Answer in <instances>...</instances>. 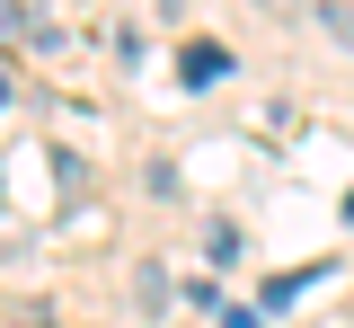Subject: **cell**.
I'll use <instances>...</instances> for the list:
<instances>
[{
  "label": "cell",
  "mask_w": 354,
  "mask_h": 328,
  "mask_svg": "<svg viewBox=\"0 0 354 328\" xmlns=\"http://www.w3.org/2000/svg\"><path fill=\"white\" fill-rule=\"evenodd\" d=\"M133 302H142V311H160V302H169V275H160V266H142V275H133Z\"/></svg>",
  "instance_id": "cell-4"
},
{
  "label": "cell",
  "mask_w": 354,
  "mask_h": 328,
  "mask_svg": "<svg viewBox=\"0 0 354 328\" xmlns=\"http://www.w3.org/2000/svg\"><path fill=\"white\" fill-rule=\"evenodd\" d=\"M266 9H301V0H266Z\"/></svg>",
  "instance_id": "cell-6"
},
{
  "label": "cell",
  "mask_w": 354,
  "mask_h": 328,
  "mask_svg": "<svg viewBox=\"0 0 354 328\" xmlns=\"http://www.w3.org/2000/svg\"><path fill=\"white\" fill-rule=\"evenodd\" d=\"M221 328H266V320H257V311H221Z\"/></svg>",
  "instance_id": "cell-5"
},
{
  "label": "cell",
  "mask_w": 354,
  "mask_h": 328,
  "mask_svg": "<svg viewBox=\"0 0 354 328\" xmlns=\"http://www.w3.org/2000/svg\"><path fill=\"white\" fill-rule=\"evenodd\" d=\"M0 107H9V71H0Z\"/></svg>",
  "instance_id": "cell-7"
},
{
  "label": "cell",
  "mask_w": 354,
  "mask_h": 328,
  "mask_svg": "<svg viewBox=\"0 0 354 328\" xmlns=\"http://www.w3.org/2000/svg\"><path fill=\"white\" fill-rule=\"evenodd\" d=\"M310 18H319V36H337V45L354 53V0H319Z\"/></svg>",
  "instance_id": "cell-2"
},
{
  "label": "cell",
  "mask_w": 354,
  "mask_h": 328,
  "mask_svg": "<svg viewBox=\"0 0 354 328\" xmlns=\"http://www.w3.org/2000/svg\"><path fill=\"white\" fill-rule=\"evenodd\" d=\"M221 71H230V53H221V45H186V53H177V80H186V89H213Z\"/></svg>",
  "instance_id": "cell-1"
},
{
  "label": "cell",
  "mask_w": 354,
  "mask_h": 328,
  "mask_svg": "<svg viewBox=\"0 0 354 328\" xmlns=\"http://www.w3.org/2000/svg\"><path fill=\"white\" fill-rule=\"evenodd\" d=\"M0 45H36V18H27L18 0H0Z\"/></svg>",
  "instance_id": "cell-3"
}]
</instances>
